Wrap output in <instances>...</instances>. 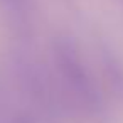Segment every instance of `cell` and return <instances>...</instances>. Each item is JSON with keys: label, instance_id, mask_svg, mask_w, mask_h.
<instances>
[{"label": "cell", "instance_id": "obj_1", "mask_svg": "<svg viewBox=\"0 0 123 123\" xmlns=\"http://www.w3.org/2000/svg\"><path fill=\"white\" fill-rule=\"evenodd\" d=\"M0 4H2L10 14L25 15V14L32 9L34 0H0Z\"/></svg>", "mask_w": 123, "mask_h": 123}]
</instances>
